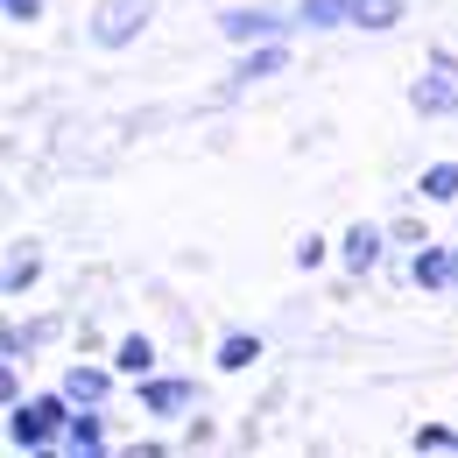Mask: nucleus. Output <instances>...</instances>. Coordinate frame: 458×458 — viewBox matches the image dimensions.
I'll list each match as a JSON object with an SVG mask.
<instances>
[{
    "label": "nucleus",
    "instance_id": "1",
    "mask_svg": "<svg viewBox=\"0 0 458 458\" xmlns=\"http://www.w3.org/2000/svg\"><path fill=\"white\" fill-rule=\"evenodd\" d=\"M71 409H78V402L64 395V388H36V395H21L14 409H0V416H7V430H0L7 452H14V458H57Z\"/></svg>",
    "mask_w": 458,
    "mask_h": 458
},
{
    "label": "nucleus",
    "instance_id": "2",
    "mask_svg": "<svg viewBox=\"0 0 458 458\" xmlns=\"http://www.w3.org/2000/svg\"><path fill=\"white\" fill-rule=\"evenodd\" d=\"M127 395H134V416H141V423H183L191 409H205V381H198L191 367H156V374L127 381Z\"/></svg>",
    "mask_w": 458,
    "mask_h": 458
},
{
    "label": "nucleus",
    "instance_id": "3",
    "mask_svg": "<svg viewBox=\"0 0 458 458\" xmlns=\"http://www.w3.org/2000/svg\"><path fill=\"white\" fill-rule=\"evenodd\" d=\"M148 21H156V0H92V14H85V43L92 50H134L141 36H148Z\"/></svg>",
    "mask_w": 458,
    "mask_h": 458
},
{
    "label": "nucleus",
    "instance_id": "4",
    "mask_svg": "<svg viewBox=\"0 0 458 458\" xmlns=\"http://www.w3.org/2000/svg\"><path fill=\"white\" fill-rule=\"evenodd\" d=\"M388 261H395V233H388V219H352V226L339 233V276H345V283H374Z\"/></svg>",
    "mask_w": 458,
    "mask_h": 458
},
{
    "label": "nucleus",
    "instance_id": "5",
    "mask_svg": "<svg viewBox=\"0 0 458 458\" xmlns=\"http://www.w3.org/2000/svg\"><path fill=\"white\" fill-rule=\"evenodd\" d=\"M219 36H226L233 50L276 43V36H296V14H289L283 0H233V7H219Z\"/></svg>",
    "mask_w": 458,
    "mask_h": 458
},
{
    "label": "nucleus",
    "instance_id": "6",
    "mask_svg": "<svg viewBox=\"0 0 458 458\" xmlns=\"http://www.w3.org/2000/svg\"><path fill=\"white\" fill-rule=\"evenodd\" d=\"M402 283L423 296H458V240H423L402 261Z\"/></svg>",
    "mask_w": 458,
    "mask_h": 458
},
{
    "label": "nucleus",
    "instance_id": "7",
    "mask_svg": "<svg viewBox=\"0 0 458 458\" xmlns=\"http://www.w3.org/2000/svg\"><path fill=\"white\" fill-rule=\"evenodd\" d=\"M296 36H276V43H247L240 50V64H233V78L219 85V99H233V92H247V85H276L289 64H296V50H289Z\"/></svg>",
    "mask_w": 458,
    "mask_h": 458
},
{
    "label": "nucleus",
    "instance_id": "8",
    "mask_svg": "<svg viewBox=\"0 0 458 458\" xmlns=\"http://www.w3.org/2000/svg\"><path fill=\"white\" fill-rule=\"evenodd\" d=\"M114 402H78L71 409V423H64V452L57 458H106V452H120L114 445V416H106Z\"/></svg>",
    "mask_w": 458,
    "mask_h": 458
},
{
    "label": "nucleus",
    "instance_id": "9",
    "mask_svg": "<svg viewBox=\"0 0 458 458\" xmlns=\"http://www.w3.org/2000/svg\"><path fill=\"white\" fill-rule=\"evenodd\" d=\"M57 388H64L71 402H114L120 388H127V374H120L106 352H78V360L57 374Z\"/></svg>",
    "mask_w": 458,
    "mask_h": 458
},
{
    "label": "nucleus",
    "instance_id": "10",
    "mask_svg": "<svg viewBox=\"0 0 458 458\" xmlns=\"http://www.w3.org/2000/svg\"><path fill=\"white\" fill-rule=\"evenodd\" d=\"M409 114L416 120H458V71L423 64V71L409 78Z\"/></svg>",
    "mask_w": 458,
    "mask_h": 458
},
{
    "label": "nucleus",
    "instance_id": "11",
    "mask_svg": "<svg viewBox=\"0 0 458 458\" xmlns=\"http://www.w3.org/2000/svg\"><path fill=\"white\" fill-rule=\"evenodd\" d=\"M43 276H50L43 247H36V240H14V247H7V268H0V296H7V303H21Z\"/></svg>",
    "mask_w": 458,
    "mask_h": 458
},
{
    "label": "nucleus",
    "instance_id": "12",
    "mask_svg": "<svg viewBox=\"0 0 458 458\" xmlns=\"http://www.w3.org/2000/svg\"><path fill=\"white\" fill-rule=\"evenodd\" d=\"M261 352H268V339H261V332L226 325V332H219V345H212V374H254V367H261Z\"/></svg>",
    "mask_w": 458,
    "mask_h": 458
},
{
    "label": "nucleus",
    "instance_id": "13",
    "mask_svg": "<svg viewBox=\"0 0 458 458\" xmlns=\"http://www.w3.org/2000/svg\"><path fill=\"white\" fill-rule=\"evenodd\" d=\"M106 360H114L127 381H141V374H156V367H163V345H156V332H141V325H134V332H120V339L106 345Z\"/></svg>",
    "mask_w": 458,
    "mask_h": 458
},
{
    "label": "nucleus",
    "instance_id": "14",
    "mask_svg": "<svg viewBox=\"0 0 458 458\" xmlns=\"http://www.w3.org/2000/svg\"><path fill=\"white\" fill-rule=\"evenodd\" d=\"M296 14V36H339L352 29V0H289Z\"/></svg>",
    "mask_w": 458,
    "mask_h": 458
},
{
    "label": "nucleus",
    "instance_id": "15",
    "mask_svg": "<svg viewBox=\"0 0 458 458\" xmlns=\"http://www.w3.org/2000/svg\"><path fill=\"white\" fill-rule=\"evenodd\" d=\"M416 205H458V163L452 156H437V163H423L416 170V191H409Z\"/></svg>",
    "mask_w": 458,
    "mask_h": 458
},
{
    "label": "nucleus",
    "instance_id": "16",
    "mask_svg": "<svg viewBox=\"0 0 458 458\" xmlns=\"http://www.w3.org/2000/svg\"><path fill=\"white\" fill-rule=\"evenodd\" d=\"M409 21V0H352V29L360 36H395Z\"/></svg>",
    "mask_w": 458,
    "mask_h": 458
},
{
    "label": "nucleus",
    "instance_id": "17",
    "mask_svg": "<svg viewBox=\"0 0 458 458\" xmlns=\"http://www.w3.org/2000/svg\"><path fill=\"white\" fill-rule=\"evenodd\" d=\"M325 261H339V240H332V233H296V247H289V268H296V276H318Z\"/></svg>",
    "mask_w": 458,
    "mask_h": 458
},
{
    "label": "nucleus",
    "instance_id": "18",
    "mask_svg": "<svg viewBox=\"0 0 458 458\" xmlns=\"http://www.w3.org/2000/svg\"><path fill=\"white\" fill-rule=\"evenodd\" d=\"M219 445V423H212V409H191L183 416V437H176V452H212Z\"/></svg>",
    "mask_w": 458,
    "mask_h": 458
},
{
    "label": "nucleus",
    "instance_id": "19",
    "mask_svg": "<svg viewBox=\"0 0 458 458\" xmlns=\"http://www.w3.org/2000/svg\"><path fill=\"white\" fill-rule=\"evenodd\" d=\"M388 233H395V247H402V254L430 240V233H423V219H416V198H402V212H388Z\"/></svg>",
    "mask_w": 458,
    "mask_h": 458
},
{
    "label": "nucleus",
    "instance_id": "20",
    "mask_svg": "<svg viewBox=\"0 0 458 458\" xmlns=\"http://www.w3.org/2000/svg\"><path fill=\"white\" fill-rule=\"evenodd\" d=\"M0 360H14V367H29V360H36V339H29V325H21V318H7V325H0Z\"/></svg>",
    "mask_w": 458,
    "mask_h": 458
},
{
    "label": "nucleus",
    "instance_id": "21",
    "mask_svg": "<svg viewBox=\"0 0 458 458\" xmlns=\"http://www.w3.org/2000/svg\"><path fill=\"white\" fill-rule=\"evenodd\" d=\"M21 325H29L36 352H43V345H57V339H71V318H64V310H36V318H21Z\"/></svg>",
    "mask_w": 458,
    "mask_h": 458
},
{
    "label": "nucleus",
    "instance_id": "22",
    "mask_svg": "<svg viewBox=\"0 0 458 458\" xmlns=\"http://www.w3.org/2000/svg\"><path fill=\"white\" fill-rule=\"evenodd\" d=\"M71 339H78V352H106V332H99V310H71Z\"/></svg>",
    "mask_w": 458,
    "mask_h": 458
},
{
    "label": "nucleus",
    "instance_id": "23",
    "mask_svg": "<svg viewBox=\"0 0 458 458\" xmlns=\"http://www.w3.org/2000/svg\"><path fill=\"white\" fill-rule=\"evenodd\" d=\"M452 445H458L452 423H416V430H409V452H452Z\"/></svg>",
    "mask_w": 458,
    "mask_h": 458
},
{
    "label": "nucleus",
    "instance_id": "24",
    "mask_svg": "<svg viewBox=\"0 0 458 458\" xmlns=\"http://www.w3.org/2000/svg\"><path fill=\"white\" fill-rule=\"evenodd\" d=\"M170 452H176V437H163V430H141V437L120 445V458H170Z\"/></svg>",
    "mask_w": 458,
    "mask_h": 458
},
{
    "label": "nucleus",
    "instance_id": "25",
    "mask_svg": "<svg viewBox=\"0 0 458 458\" xmlns=\"http://www.w3.org/2000/svg\"><path fill=\"white\" fill-rule=\"evenodd\" d=\"M0 14H7V29H36L50 14V0H0Z\"/></svg>",
    "mask_w": 458,
    "mask_h": 458
},
{
    "label": "nucleus",
    "instance_id": "26",
    "mask_svg": "<svg viewBox=\"0 0 458 458\" xmlns=\"http://www.w3.org/2000/svg\"><path fill=\"white\" fill-rule=\"evenodd\" d=\"M21 395H29V367H14V360H0V409H14Z\"/></svg>",
    "mask_w": 458,
    "mask_h": 458
},
{
    "label": "nucleus",
    "instance_id": "27",
    "mask_svg": "<svg viewBox=\"0 0 458 458\" xmlns=\"http://www.w3.org/2000/svg\"><path fill=\"white\" fill-rule=\"evenodd\" d=\"M423 64H437V71H458V50H452V43H430V50H423Z\"/></svg>",
    "mask_w": 458,
    "mask_h": 458
},
{
    "label": "nucleus",
    "instance_id": "28",
    "mask_svg": "<svg viewBox=\"0 0 458 458\" xmlns=\"http://www.w3.org/2000/svg\"><path fill=\"white\" fill-rule=\"evenodd\" d=\"M452 452H458V445H452Z\"/></svg>",
    "mask_w": 458,
    "mask_h": 458
}]
</instances>
